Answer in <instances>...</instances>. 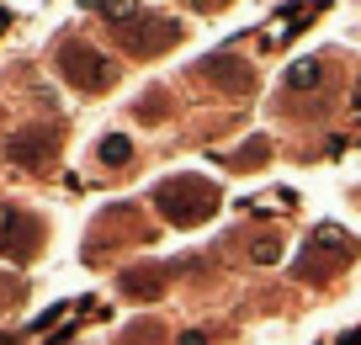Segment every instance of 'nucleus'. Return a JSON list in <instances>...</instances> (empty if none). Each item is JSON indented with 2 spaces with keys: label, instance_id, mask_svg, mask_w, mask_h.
I'll list each match as a JSON object with an SVG mask.
<instances>
[{
  "label": "nucleus",
  "instance_id": "obj_3",
  "mask_svg": "<svg viewBox=\"0 0 361 345\" xmlns=\"http://www.w3.org/2000/svg\"><path fill=\"white\" fill-rule=\"evenodd\" d=\"M6 155H11L16 170H48L59 155V128L37 123V128H16L11 138H6Z\"/></svg>",
  "mask_w": 361,
  "mask_h": 345
},
{
  "label": "nucleus",
  "instance_id": "obj_7",
  "mask_svg": "<svg viewBox=\"0 0 361 345\" xmlns=\"http://www.w3.org/2000/svg\"><path fill=\"white\" fill-rule=\"evenodd\" d=\"M96 159H102V165H106V170H123V165H128V159H133V144H128V138H123V133H106V138H102V144H96Z\"/></svg>",
  "mask_w": 361,
  "mask_h": 345
},
{
  "label": "nucleus",
  "instance_id": "obj_4",
  "mask_svg": "<svg viewBox=\"0 0 361 345\" xmlns=\"http://www.w3.org/2000/svg\"><path fill=\"white\" fill-rule=\"evenodd\" d=\"M37 245H43V223L32 212L11 207V202H0V255L27 260V255H37Z\"/></svg>",
  "mask_w": 361,
  "mask_h": 345
},
{
  "label": "nucleus",
  "instance_id": "obj_1",
  "mask_svg": "<svg viewBox=\"0 0 361 345\" xmlns=\"http://www.w3.org/2000/svg\"><path fill=\"white\" fill-rule=\"evenodd\" d=\"M154 207L165 212L170 223H180V229H197V223H207L218 212V191H213V181H202V176H170L165 186L154 191Z\"/></svg>",
  "mask_w": 361,
  "mask_h": 345
},
{
  "label": "nucleus",
  "instance_id": "obj_10",
  "mask_svg": "<svg viewBox=\"0 0 361 345\" xmlns=\"http://www.w3.org/2000/svg\"><path fill=\"white\" fill-rule=\"evenodd\" d=\"M266 149H271V144H266V138H255V144H250V149H239V159H234V165H239V170H250V165H260V155H266Z\"/></svg>",
  "mask_w": 361,
  "mask_h": 345
},
{
  "label": "nucleus",
  "instance_id": "obj_8",
  "mask_svg": "<svg viewBox=\"0 0 361 345\" xmlns=\"http://www.w3.org/2000/svg\"><path fill=\"white\" fill-rule=\"evenodd\" d=\"M80 6L112 16V22H133V16H138V0H80Z\"/></svg>",
  "mask_w": 361,
  "mask_h": 345
},
{
  "label": "nucleus",
  "instance_id": "obj_11",
  "mask_svg": "<svg viewBox=\"0 0 361 345\" xmlns=\"http://www.w3.org/2000/svg\"><path fill=\"white\" fill-rule=\"evenodd\" d=\"M22 298V282H11V277H0V308H6V303H16Z\"/></svg>",
  "mask_w": 361,
  "mask_h": 345
},
{
  "label": "nucleus",
  "instance_id": "obj_2",
  "mask_svg": "<svg viewBox=\"0 0 361 345\" xmlns=\"http://www.w3.org/2000/svg\"><path fill=\"white\" fill-rule=\"evenodd\" d=\"M59 75H64L75 90H106L117 80V64L102 59L90 43H64L59 48Z\"/></svg>",
  "mask_w": 361,
  "mask_h": 345
},
{
  "label": "nucleus",
  "instance_id": "obj_12",
  "mask_svg": "<svg viewBox=\"0 0 361 345\" xmlns=\"http://www.w3.org/2000/svg\"><path fill=\"white\" fill-rule=\"evenodd\" d=\"M176 345H207V334H197V329H192V334H180Z\"/></svg>",
  "mask_w": 361,
  "mask_h": 345
},
{
  "label": "nucleus",
  "instance_id": "obj_6",
  "mask_svg": "<svg viewBox=\"0 0 361 345\" xmlns=\"http://www.w3.org/2000/svg\"><path fill=\"white\" fill-rule=\"evenodd\" d=\"M319 85H324V64L319 59H298L287 69V90H319Z\"/></svg>",
  "mask_w": 361,
  "mask_h": 345
},
{
  "label": "nucleus",
  "instance_id": "obj_5",
  "mask_svg": "<svg viewBox=\"0 0 361 345\" xmlns=\"http://www.w3.org/2000/svg\"><path fill=\"white\" fill-rule=\"evenodd\" d=\"M350 260V239H345V229H335V223H324L314 239H308V255H303V277H314V266H319V277H335L340 266Z\"/></svg>",
  "mask_w": 361,
  "mask_h": 345
},
{
  "label": "nucleus",
  "instance_id": "obj_9",
  "mask_svg": "<svg viewBox=\"0 0 361 345\" xmlns=\"http://www.w3.org/2000/svg\"><path fill=\"white\" fill-rule=\"evenodd\" d=\"M250 260H255V266H276V260H282V239H276V234L250 239Z\"/></svg>",
  "mask_w": 361,
  "mask_h": 345
}]
</instances>
